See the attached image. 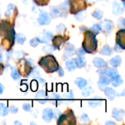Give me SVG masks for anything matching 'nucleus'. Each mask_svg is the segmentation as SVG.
I'll return each instance as SVG.
<instances>
[{"instance_id": "nucleus-1", "label": "nucleus", "mask_w": 125, "mask_h": 125, "mask_svg": "<svg viewBox=\"0 0 125 125\" xmlns=\"http://www.w3.org/2000/svg\"><path fill=\"white\" fill-rule=\"evenodd\" d=\"M82 46L83 49L86 51V53H93L95 51H97V40L96 38V35H94L90 31L86 30L84 34Z\"/></svg>"}, {"instance_id": "nucleus-2", "label": "nucleus", "mask_w": 125, "mask_h": 125, "mask_svg": "<svg viewBox=\"0 0 125 125\" xmlns=\"http://www.w3.org/2000/svg\"><path fill=\"white\" fill-rule=\"evenodd\" d=\"M38 64L47 73H53L58 70L59 67L56 58L51 54L47 55L41 58Z\"/></svg>"}, {"instance_id": "nucleus-3", "label": "nucleus", "mask_w": 125, "mask_h": 125, "mask_svg": "<svg viewBox=\"0 0 125 125\" xmlns=\"http://www.w3.org/2000/svg\"><path fill=\"white\" fill-rule=\"evenodd\" d=\"M57 124H75L76 119L72 110H67L64 114H61L57 119Z\"/></svg>"}, {"instance_id": "nucleus-4", "label": "nucleus", "mask_w": 125, "mask_h": 125, "mask_svg": "<svg viewBox=\"0 0 125 125\" xmlns=\"http://www.w3.org/2000/svg\"><path fill=\"white\" fill-rule=\"evenodd\" d=\"M67 3L70 6V13L74 15L85 10L86 8V4L84 0H67Z\"/></svg>"}, {"instance_id": "nucleus-5", "label": "nucleus", "mask_w": 125, "mask_h": 125, "mask_svg": "<svg viewBox=\"0 0 125 125\" xmlns=\"http://www.w3.org/2000/svg\"><path fill=\"white\" fill-rule=\"evenodd\" d=\"M32 70V67L29 62L25 59H21L20 64H19V70H18L20 75L21 73L22 75L24 76H28L29 75H30Z\"/></svg>"}, {"instance_id": "nucleus-6", "label": "nucleus", "mask_w": 125, "mask_h": 125, "mask_svg": "<svg viewBox=\"0 0 125 125\" xmlns=\"http://www.w3.org/2000/svg\"><path fill=\"white\" fill-rule=\"evenodd\" d=\"M37 22L41 26L49 25L51 22V17L47 12L40 10L39 17L37 18Z\"/></svg>"}, {"instance_id": "nucleus-7", "label": "nucleus", "mask_w": 125, "mask_h": 125, "mask_svg": "<svg viewBox=\"0 0 125 125\" xmlns=\"http://www.w3.org/2000/svg\"><path fill=\"white\" fill-rule=\"evenodd\" d=\"M97 72L100 75H105L107 77H110V78H113V76L116 75L118 74V70L115 68V67H108L106 69L98 70Z\"/></svg>"}, {"instance_id": "nucleus-8", "label": "nucleus", "mask_w": 125, "mask_h": 125, "mask_svg": "<svg viewBox=\"0 0 125 125\" xmlns=\"http://www.w3.org/2000/svg\"><path fill=\"white\" fill-rule=\"evenodd\" d=\"M76 51H77L73 45H72L71 43H67L64 52V59H68L69 57L75 55Z\"/></svg>"}, {"instance_id": "nucleus-9", "label": "nucleus", "mask_w": 125, "mask_h": 125, "mask_svg": "<svg viewBox=\"0 0 125 125\" xmlns=\"http://www.w3.org/2000/svg\"><path fill=\"white\" fill-rule=\"evenodd\" d=\"M116 44L120 45L123 49L125 48V30L121 29L116 33Z\"/></svg>"}, {"instance_id": "nucleus-10", "label": "nucleus", "mask_w": 125, "mask_h": 125, "mask_svg": "<svg viewBox=\"0 0 125 125\" xmlns=\"http://www.w3.org/2000/svg\"><path fill=\"white\" fill-rule=\"evenodd\" d=\"M102 30L103 29L104 32L107 34H110L113 29V22L111 20H108V19H106V20H104L103 21L101 22L100 24Z\"/></svg>"}, {"instance_id": "nucleus-11", "label": "nucleus", "mask_w": 125, "mask_h": 125, "mask_svg": "<svg viewBox=\"0 0 125 125\" xmlns=\"http://www.w3.org/2000/svg\"><path fill=\"white\" fill-rule=\"evenodd\" d=\"M66 40L62 36H56L53 37L52 39V43H53V46L56 49L60 50V48L62 47L64 43H65Z\"/></svg>"}, {"instance_id": "nucleus-12", "label": "nucleus", "mask_w": 125, "mask_h": 125, "mask_svg": "<svg viewBox=\"0 0 125 125\" xmlns=\"http://www.w3.org/2000/svg\"><path fill=\"white\" fill-rule=\"evenodd\" d=\"M35 98L40 104H45L49 100V97H48L47 94L44 90H40L37 91L35 94Z\"/></svg>"}, {"instance_id": "nucleus-13", "label": "nucleus", "mask_w": 125, "mask_h": 125, "mask_svg": "<svg viewBox=\"0 0 125 125\" xmlns=\"http://www.w3.org/2000/svg\"><path fill=\"white\" fill-rule=\"evenodd\" d=\"M53 37V33H51L49 31H46L45 32H43L38 38H39V40H40L41 43H47L48 44V43H50V41L52 40Z\"/></svg>"}, {"instance_id": "nucleus-14", "label": "nucleus", "mask_w": 125, "mask_h": 125, "mask_svg": "<svg viewBox=\"0 0 125 125\" xmlns=\"http://www.w3.org/2000/svg\"><path fill=\"white\" fill-rule=\"evenodd\" d=\"M124 116V111L123 109L114 108L112 111V117L118 121H122Z\"/></svg>"}, {"instance_id": "nucleus-15", "label": "nucleus", "mask_w": 125, "mask_h": 125, "mask_svg": "<svg viewBox=\"0 0 125 125\" xmlns=\"http://www.w3.org/2000/svg\"><path fill=\"white\" fill-rule=\"evenodd\" d=\"M110 83H111V80L108 78V77L105 76V75H102L100 77V78L99 79L98 82H97V85L99 86V88L102 91Z\"/></svg>"}, {"instance_id": "nucleus-16", "label": "nucleus", "mask_w": 125, "mask_h": 125, "mask_svg": "<svg viewBox=\"0 0 125 125\" xmlns=\"http://www.w3.org/2000/svg\"><path fill=\"white\" fill-rule=\"evenodd\" d=\"M93 64L95 67L100 69L105 68V67H108V62H106L103 59L100 58V57H95L93 59Z\"/></svg>"}, {"instance_id": "nucleus-17", "label": "nucleus", "mask_w": 125, "mask_h": 125, "mask_svg": "<svg viewBox=\"0 0 125 125\" xmlns=\"http://www.w3.org/2000/svg\"><path fill=\"white\" fill-rule=\"evenodd\" d=\"M43 119L47 123L51 122L53 119V109L49 108H45L43 112Z\"/></svg>"}, {"instance_id": "nucleus-18", "label": "nucleus", "mask_w": 125, "mask_h": 125, "mask_svg": "<svg viewBox=\"0 0 125 125\" xmlns=\"http://www.w3.org/2000/svg\"><path fill=\"white\" fill-rule=\"evenodd\" d=\"M12 26L8 21H2L0 23V37L5 35L7 31L10 29Z\"/></svg>"}, {"instance_id": "nucleus-19", "label": "nucleus", "mask_w": 125, "mask_h": 125, "mask_svg": "<svg viewBox=\"0 0 125 125\" xmlns=\"http://www.w3.org/2000/svg\"><path fill=\"white\" fill-rule=\"evenodd\" d=\"M103 91L105 92V96H106V97H108V99L110 100H113L115 99V97L118 95L117 92L111 87H107L106 86Z\"/></svg>"}, {"instance_id": "nucleus-20", "label": "nucleus", "mask_w": 125, "mask_h": 125, "mask_svg": "<svg viewBox=\"0 0 125 125\" xmlns=\"http://www.w3.org/2000/svg\"><path fill=\"white\" fill-rule=\"evenodd\" d=\"M112 12L115 15H121L124 13V8L121 6V5L117 1H114L113 3Z\"/></svg>"}, {"instance_id": "nucleus-21", "label": "nucleus", "mask_w": 125, "mask_h": 125, "mask_svg": "<svg viewBox=\"0 0 125 125\" xmlns=\"http://www.w3.org/2000/svg\"><path fill=\"white\" fill-rule=\"evenodd\" d=\"M123 82H124V81L121 78V76L119 75V74L113 76L111 81V85L113 86V87H119V86H121L123 83Z\"/></svg>"}, {"instance_id": "nucleus-22", "label": "nucleus", "mask_w": 125, "mask_h": 125, "mask_svg": "<svg viewBox=\"0 0 125 125\" xmlns=\"http://www.w3.org/2000/svg\"><path fill=\"white\" fill-rule=\"evenodd\" d=\"M51 103L54 105L55 106H59V105H60L63 102L61 98V96L57 93H53L51 94Z\"/></svg>"}, {"instance_id": "nucleus-23", "label": "nucleus", "mask_w": 125, "mask_h": 125, "mask_svg": "<svg viewBox=\"0 0 125 125\" xmlns=\"http://www.w3.org/2000/svg\"><path fill=\"white\" fill-rule=\"evenodd\" d=\"M102 102V99L100 98V97H95L88 101V104L93 108H97L100 106V105H101Z\"/></svg>"}, {"instance_id": "nucleus-24", "label": "nucleus", "mask_w": 125, "mask_h": 125, "mask_svg": "<svg viewBox=\"0 0 125 125\" xmlns=\"http://www.w3.org/2000/svg\"><path fill=\"white\" fill-rule=\"evenodd\" d=\"M75 65H76V68H83L85 67L86 65V60L83 56H78L76 59H74Z\"/></svg>"}, {"instance_id": "nucleus-25", "label": "nucleus", "mask_w": 125, "mask_h": 125, "mask_svg": "<svg viewBox=\"0 0 125 125\" xmlns=\"http://www.w3.org/2000/svg\"><path fill=\"white\" fill-rule=\"evenodd\" d=\"M15 12H17L16 6L13 4H9L7 6V9L5 11V16L7 18H11L12 16H14Z\"/></svg>"}, {"instance_id": "nucleus-26", "label": "nucleus", "mask_w": 125, "mask_h": 125, "mask_svg": "<svg viewBox=\"0 0 125 125\" xmlns=\"http://www.w3.org/2000/svg\"><path fill=\"white\" fill-rule=\"evenodd\" d=\"M50 15L51 18H59L62 16V13L59 7H51L50 10Z\"/></svg>"}, {"instance_id": "nucleus-27", "label": "nucleus", "mask_w": 125, "mask_h": 125, "mask_svg": "<svg viewBox=\"0 0 125 125\" xmlns=\"http://www.w3.org/2000/svg\"><path fill=\"white\" fill-rule=\"evenodd\" d=\"M121 58L119 56H114L113 58H112L110 60V64L113 67H115V68H116V67H119L121 64Z\"/></svg>"}, {"instance_id": "nucleus-28", "label": "nucleus", "mask_w": 125, "mask_h": 125, "mask_svg": "<svg viewBox=\"0 0 125 125\" xmlns=\"http://www.w3.org/2000/svg\"><path fill=\"white\" fill-rule=\"evenodd\" d=\"M75 83L77 85V86H78V88L82 89L84 87H86L87 86V81L83 78H77L75 80Z\"/></svg>"}, {"instance_id": "nucleus-29", "label": "nucleus", "mask_w": 125, "mask_h": 125, "mask_svg": "<svg viewBox=\"0 0 125 125\" xmlns=\"http://www.w3.org/2000/svg\"><path fill=\"white\" fill-rule=\"evenodd\" d=\"M65 65H66V68L67 69V70L70 72H72L76 69V65H75L74 59L67 60V62H65Z\"/></svg>"}, {"instance_id": "nucleus-30", "label": "nucleus", "mask_w": 125, "mask_h": 125, "mask_svg": "<svg viewBox=\"0 0 125 125\" xmlns=\"http://www.w3.org/2000/svg\"><path fill=\"white\" fill-rule=\"evenodd\" d=\"M113 53V50L108 45H105L103 46L102 50L100 51V53L103 56H111Z\"/></svg>"}, {"instance_id": "nucleus-31", "label": "nucleus", "mask_w": 125, "mask_h": 125, "mask_svg": "<svg viewBox=\"0 0 125 125\" xmlns=\"http://www.w3.org/2000/svg\"><path fill=\"white\" fill-rule=\"evenodd\" d=\"M9 109L7 107V105L5 103L0 102V116H6L8 115Z\"/></svg>"}, {"instance_id": "nucleus-32", "label": "nucleus", "mask_w": 125, "mask_h": 125, "mask_svg": "<svg viewBox=\"0 0 125 125\" xmlns=\"http://www.w3.org/2000/svg\"><path fill=\"white\" fill-rule=\"evenodd\" d=\"M15 40H16L17 43L20 44V45H24V43L26 40V37L24 34L18 33L15 35Z\"/></svg>"}, {"instance_id": "nucleus-33", "label": "nucleus", "mask_w": 125, "mask_h": 125, "mask_svg": "<svg viewBox=\"0 0 125 125\" xmlns=\"http://www.w3.org/2000/svg\"><path fill=\"white\" fill-rule=\"evenodd\" d=\"M102 31V28L100 24H94L90 28V32L94 35H97Z\"/></svg>"}, {"instance_id": "nucleus-34", "label": "nucleus", "mask_w": 125, "mask_h": 125, "mask_svg": "<svg viewBox=\"0 0 125 125\" xmlns=\"http://www.w3.org/2000/svg\"><path fill=\"white\" fill-rule=\"evenodd\" d=\"M12 78L15 81H17L18 80V78H20V73H19L18 70L17 68H15V67H11V74H10Z\"/></svg>"}, {"instance_id": "nucleus-35", "label": "nucleus", "mask_w": 125, "mask_h": 125, "mask_svg": "<svg viewBox=\"0 0 125 125\" xmlns=\"http://www.w3.org/2000/svg\"><path fill=\"white\" fill-rule=\"evenodd\" d=\"M56 51V48L53 46V45H46L43 47V51L45 53H51Z\"/></svg>"}, {"instance_id": "nucleus-36", "label": "nucleus", "mask_w": 125, "mask_h": 125, "mask_svg": "<svg viewBox=\"0 0 125 125\" xmlns=\"http://www.w3.org/2000/svg\"><path fill=\"white\" fill-rule=\"evenodd\" d=\"M86 13L83 10L78 13H76L75 15V19L78 21H82L83 20H84V18H86Z\"/></svg>"}, {"instance_id": "nucleus-37", "label": "nucleus", "mask_w": 125, "mask_h": 125, "mask_svg": "<svg viewBox=\"0 0 125 125\" xmlns=\"http://www.w3.org/2000/svg\"><path fill=\"white\" fill-rule=\"evenodd\" d=\"M64 100L65 101H68L70 102H71L73 99H74V94L72 91H69L68 93H67V94H64ZM63 100V101H64Z\"/></svg>"}, {"instance_id": "nucleus-38", "label": "nucleus", "mask_w": 125, "mask_h": 125, "mask_svg": "<svg viewBox=\"0 0 125 125\" xmlns=\"http://www.w3.org/2000/svg\"><path fill=\"white\" fill-rule=\"evenodd\" d=\"M82 95L83 96V97H89V96L94 92V90L91 87V86H89V87H86V88H83L82 89Z\"/></svg>"}, {"instance_id": "nucleus-39", "label": "nucleus", "mask_w": 125, "mask_h": 125, "mask_svg": "<svg viewBox=\"0 0 125 125\" xmlns=\"http://www.w3.org/2000/svg\"><path fill=\"white\" fill-rule=\"evenodd\" d=\"M92 16L94 18L97 19V20H101L103 17V13L99 10H95L92 13Z\"/></svg>"}, {"instance_id": "nucleus-40", "label": "nucleus", "mask_w": 125, "mask_h": 125, "mask_svg": "<svg viewBox=\"0 0 125 125\" xmlns=\"http://www.w3.org/2000/svg\"><path fill=\"white\" fill-rule=\"evenodd\" d=\"M40 43H40V41L39 38H38V37H34V38H33V39H32V40L29 41V45H30L32 47H33V48L37 47V45H39Z\"/></svg>"}, {"instance_id": "nucleus-41", "label": "nucleus", "mask_w": 125, "mask_h": 125, "mask_svg": "<svg viewBox=\"0 0 125 125\" xmlns=\"http://www.w3.org/2000/svg\"><path fill=\"white\" fill-rule=\"evenodd\" d=\"M33 1L38 6H46L50 0H33Z\"/></svg>"}, {"instance_id": "nucleus-42", "label": "nucleus", "mask_w": 125, "mask_h": 125, "mask_svg": "<svg viewBox=\"0 0 125 125\" xmlns=\"http://www.w3.org/2000/svg\"><path fill=\"white\" fill-rule=\"evenodd\" d=\"M81 121L83 124H87L90 122V119L89 117V116L86 113H83L81 115Z\"/></svg>"}, {"instance_id": "nucleus-43", "label": "nucleus", "mask_w": 125, "mask_h": 125, "mask_svg": "<svg viewBox=\"0 0 125 125\" xmlns=\"http://www.w3.org/2000/svg\"><path fill=\"white\" fill-rule=\"evenodd\" d=\"M67 30V29L64 24H59L56 26V31L59 33H64Z\"/></svg>"}, {"instance_id": "nucleus-44", "label": "nucleus", "mask_w": 125, "mask_h": 125, "mask_svg": "<svg viewBox=\"0 0 125 125\" xmlns=\"http://www.w3.org/2000/svg\"><path fill=\"white\" fill-rule=\"evenodd\" d=\"M60 115H61V111L59 109H57V108L53 109V119H58Z\"/></svg>"}, {"instance_id": "nucleus-45", "label": "nucleus", "mask_w": 125, "mask_h": 125, "mask_svg": "<svg viewBox=\"0 0 125 125\" xmlns=\"http://www.w3.org/2000/svg\"><path fill=\"white\" fill-rule=\"evenodd\" d=\"M23 109L26 112H29V111H31V109H32V105L29 103H27V102L26 103H24Z\"/></svg>"}, {"instance_id": "nucleus-46", "label": "nucleus", "mask_w": 125, "mask_h": 125, "mask_svg": "<svg viewBox=\"0 0 125 125\" xmlns=\"http://www.w3.org/2000/svg\"><path fill=\"white\" fill-rule=\"evenodd\" d=\"M125 26V19L124 18H121L118 21V26L121 29H124Z\"/></svg>"}, {"instance_id": "nucleus-47", "label": "nucleus", "mask_w": 125, "mask_h": 125, "mask_svg": "<svg viewBox=\"0 0 125 125\" xmlns=\"http://www.w3.org/2000/svg\"><path fill=\"white\" fill-rule=\"evenodd\" d=\"M31 88H32V91H34L37 89L38 85H37V81L34 80V81H32V83H31Z\"/></svg>"}, {"instance_id": "nucleus-48", "label": "nucleus", "mask_w": 125, "mask_h": 125, "mask_svg": "<svg viewBox=\"0 0 125 125\" xmlns=\"http://www.w3.org/2000/svg\"><path fill=\"white\" fill-rule=\"evenodd\" d=\"M9 111L11 112V113H13V114H15V113H18V108L15 106V105H11V106L10 107V108H9Z\"/></svg>"}, {"instance_id": "nucleus-49", "label": "nucleus", "mask_w": 125, "mask_h": 125, "mask_svg": "<svg viewBox=\"0 0 125 125\" xmlns=\"http://www.w3.org/2000/svg\"><path fill=\"white\" fill-rule=\"evenodd\" d=\"M30 74H32V76H34V77H36V78H37V77L40 75V71H39V70H38L37 68H34L33 70H32V72H31V73H30Z\"/></svg>"}, {"instance_id": "nucleus-50", "label": "nucleus", "mask_w": 125, "mask_h": 125, "mask_svg": "<svg viewBox=\"0 0 125 125\" xmlns=\"http://www.w3.org/2000/svg\"><path fill=\"white\" fill-rule=\"evenodd\" d=\"M124 49H123L122 48L120 45H119L118 44H116V45H115V47H114V51H116V53H121V52L124 51Z\"/></svg>"}, {"instance_id": "nucleus-51", "label": "nucleus", "mask_w": 125, "mask_h": 125, "mask_svg": "<svg viewBox=\"0 0 125 125\" xmlns=\"http://www.w3.org/2000/svg\"><path fill=\"white\" fill-rule=\"evenodd\" d=\"M76 53L79 56H83L86 54V51L82 48V49H79L78 51H76Z\"/></svg>"}, {"instance_id": "nucleus-52", "label": "nucleus", "mask_w": 125, "mask_h": 125, "mask_svg": "<svg viewBox=\"0 0 125 125\" xmlns=\"http://www.w3.org/2000/svg\"><path fill=\"white\" fill-rule=\"evenodd\" d=\"M58 70H59V75L60 77H63L64 75V70H63L62 67H59Z\"/></svg>"}, {"instance_id": "nucleus-53", "label": "nucleus", "mask_w": 125, "mask_h": 125, "mask_svg": "<svg viewBox=\"0 0 125 125\" xmlns=\"http://www.w3.org/2000/svg\"><path fill=\"white\" fill-rule=\"evenodd\" d=\"M4 70H5V67H4V65H3L2 63H0V75L3 74Z\"/></svg>"}, {"instance_id": "nucleus-54", "label": "nucleus", "mask_w": 125, "mask_h": 125, "mask_svg": "<svg viewBox=\"0 0 125 125\" xmlns=\"http://www.w3.org/2000/svg\"><path fill=\"white\" fill-rule=\"evenodd\" d=\"M4 90H5V86L0 83V94H2L4 92Z\"/></svg>"}, {"instance_id": "nucleus-55", "label": "nucleus", "mask_w": 125, "mask_h": 125, "mask_svg": "<svg viewBox=\"0 0 125 125\" xmlns=\"http://www.w3.org/2000/svg\"><path fill=\"white\" fill-rule=\"evenodd\" d=\"M105 124L106 125H115L116 123H115L114 121H108L105 122Z\"/></svg>"}, {"instance_id": "nucleus-56", "label": "nucleus", "mask_w": 125, "mask_h": 125, "mask_svg": "<svg viewBox=\"0 0 125 125\" xmlns=\"http://www.w3.org/2000/svg\"><path fill=\"white\" fill-rule=\"evenodd\" d=\"M38 78V80L40 81V82H41V83H45V81L44 79H42L41 78Z\"/></svg>"}, {"instance_id": "nucleus-57", "label": "nucleus", "mask_w": 125, "mask_h": 125, "mask_svg": "<svg viewBox=\"0 0 125 125\" xmlns=\"http://www.w3.org/2000/svg\"><path fill=\"white\" fill-rule=\"evenodd\" d=\"M81 29H83V30L86 32V30H87V28L85 27V26H84V27H81ZM84 31H83V32H84Z\"/></svg>"}, {"instance_id": "nucleus-58", "label": "nucleus", "mask_w": 125, "mask_h": 125, "mask_svg": "<svg viewBox=\"0 0 125 125\" xmlns=\"http://www.w3.org/2000/svg\"><path fill=\"white\" fill-rule=\"evenodd\" d=\"M15 124H21V122H19V121H15Z\"/></svg>"}, {"instance_id": "nucleus-59", "label": "nucleus", "mask_w": 125, "mask_h": 125, "mask_svg": "<svg viewBox=\"0 0 125 125\" xmlns=\"http://www.w3.org/2000/svg\"><path fill=\"white\" fill-rule=\"evenodd\" d=\"M0 18H1V13H0Z\"/></svg>"}]
</instances>
